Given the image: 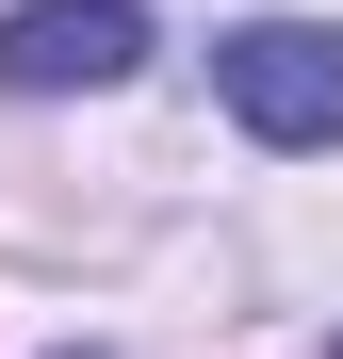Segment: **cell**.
<instances>
[{"mask_svg": "<svg viewBox=\"0 0 343 359\" xmlns=\"http://www.w3.org/2000/svg\"><path fill=\"white\" fill-rule=\"evenodd\" d=\"M213 98L246 114L262 147H343V33L327 17H246L213 49Z\"/></svg>", "mask_w": 343, "mask_h": 359, "instance_id": "obj_1", "label": "cell"}, {"mask_svg": "<svg viewBox=\"0 0 343 359\" xmlns=\"http://www.w3.org/2000/svg\"><path fill=\"white\" fill-rule=\"evenodd\" d=\"M147 66V0H17L0 17V98H98Z\"/></svg>", "mask_w": 343, "mask_h": 359, "instance_id": "obj_2", "label": "cell"}, {"mask_svg": "<svg viewBox=\"0 0 343 359\" xmlns=\"http://www.w3.org/2000/svg\"><path fill=\"white\" fill-rule=\"evenodd\" d=\"M66 359H82V343H66Z\"/></svg>", "mask_w": 343, "mask_h": 359, "instance_id": "obj_3", "label": "cell"}]
</instances>
